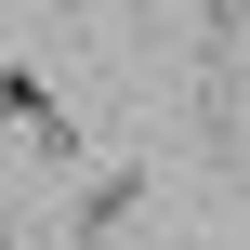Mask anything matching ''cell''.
Listing matches in <instances>:
<instances>
[{
	"instance_id": "cell-1",
	"label": "cell",
	"mask_w": 250,
	"mask_h": 250,
	"mask_svg": "<svg viewBox=\"0 0 250 250\" xmlns=\"http://www.w3.org/2000/svg\"><path fill=\"white\" fill-rule=\"evenodd\" d=\"M145 198H158V171H145V158H105V171L66 198V250H105V237H132V224H145Z\"/></svg>"
},
{
	"instance_id": "cell-2",
	"label": "cell",
	"mask_w": 250,
	"mask_h": 250,
	"mask_svg": "<svg viewBox=\"0 0 250 250\" xmlns=\"http://www.w3.org/2000/svg\"><path fill=\"white\" fill-rule=\"evenodd\" d=\"M0 105H13V132H26V158H40V171H79V119L53 105V79H40V66H0Z\"/></svg>"
}]
</instances>
